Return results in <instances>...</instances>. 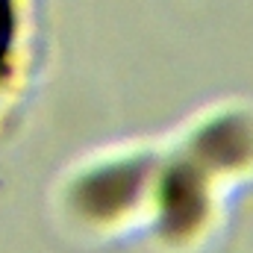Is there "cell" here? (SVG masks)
I'll list each match as a JSON object with an SVG mask.
<instances>
[{
    "label": "cell",
    "mask_w": 253,
    "mask_h": 253,
    "mask_svg": "<svg viewBox=\"0 0 253 253\" xmlns=\"http://www.w3.org/2000/svg\"><path fill=\"white\" fill-rule=\"evenodd\" d=\"M12 42H15V3L0 0V83H3V77L9 71Z\"/></svg>",
    "instance_id": "obj_1"
}]
</instances>
